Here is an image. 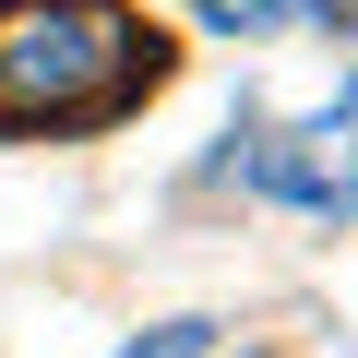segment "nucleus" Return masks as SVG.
Listing matches in <instances>:
<instances>
[{
	"label": "nucleus",
	"instance_id": "nucleus-5",
	"mask_svg": "<svg viewBox=\"0 0 358 358\" xmlns=\"http://www.w3.org/2000/svg\"><path fill=\"white\" fill-rule=\"evenodd\" d=\"M346 36H358V0H346Z\"/></svg>",
	"mask_w": 358,
	"mask_h": 358
},
{
	"label": "nucleus",
	"instance_id": "nucleus-1",
	"mask_svg": "<svg viewBox=\"0 0 358 358\" xmlns=\"http://www.w3.org/2000/svg\"><path fill=\"white\" fill-rule=\"evenodd\" d=\"M167 72L179 48L131 0H0V143L120 131Z\"/></svg>",
	"mask_w": 358,
	"mask_h": 358
},
{
	"label": "nucleus",
	"instance_id": "nucleus-2",
	"mask_svg": "<svg viewBox=\"0 0 358 358\" xmlns=\"http://www.w3.org/2000/svg\"><path fill=\"white\" fill-rule=\"evenodd\" d=\"M299 143H310V167H322V215H358V84H346Z\"/></svg>",
	"mask_w": 358,
	"mask_h": 358
},
{
	"label": "nucleus",
	"instance_id": "nucleus-4",
	"mask_svg": "<svg viewBox=\"0 0 358 358\" xmlns=\"http://www.w3.org/2000/svg\"><path fill=\"white\" fill-rule=\"evenodd\" d=\"M192 13H203V24H215V36H263V24H275V13H287V0H192Z\"/></svg>",
	"mask_w": 358,
	"mask_h": 358
},
{
	"label": "nucleus",
	"instance_id": "nucleus-3",
	"mask_svg": "<svg viewBox=\"0 0 358 358\" xmlns=\"http://www.w3.org/2000/svg\"><path fill=\"white\" fill-rule=\"evenodd\" d=\"M215 346V322H155V334H131L120 358H203Z\"/></svg>",
	"mask_w": 358,
	"mask_h": 358
}]
</instances>
